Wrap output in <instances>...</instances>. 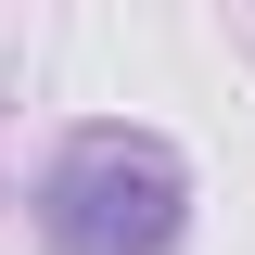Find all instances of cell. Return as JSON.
I'll return each instance as SVG.
<instances>
[{"instance_id": "6da1fadb", "label": "cell", "mask_w": 255, "mask_h": 255, "mask_svg": "<svg viewBox=\"0 0 255 255\" xmlns=\"http://www.w3.org/2000/svg\"><path fill=\"white\" fill-rule=\"evenodd\" d=\"M26 217L51 255H179L191 243V166L166 128H77V140H51Z\"/></svg>"}]
</instances>
